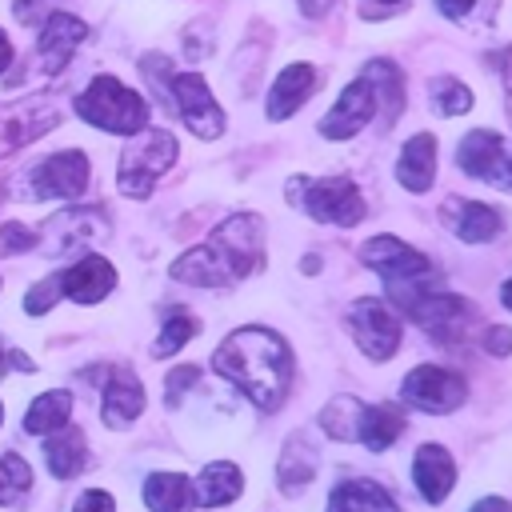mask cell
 <instances>
[{
    "mask_svg": "<svg viewBox=\"0 0 512 512\" xmlns=\"http://www.w3.org/2000/svg\"><path fill=\"white\" fill-rule=\"evenodd\" d=\"M484 348H488L492 356H508V352H512V328H504V324H500V328H488V332H484Z\"/></svg>",
    "mask_w": 512,
    "mask_h": 512,
    "instance_id": "obj_39",
    "label": "cell"
},
{
    "mask_svg": "<svg viewBox=\"0 0 512 512\" xmlns=\"http://www.w3.org/2000/svg\"><path fill=\"white\" fill-rule=\"evenodd\" d=\"M436 176V140L432 132H416L404 148H400V160H396V180L408 188V192H424Z\"/></svg>",
    "mask_w": 512,
    "mask_h": 512,
    "instance_id": "obj_22",
    "label": "cell"
},
{
    "mask_svg": "<svg viewBox=\"0 0 512 512\" xmlns=\"http://www.w3.org/2000/svg\"><path fill=\"white\" fill-rule=\"evenodd\" d=\"M68 416H72V392H68V388H52V392L36 396L32 408L24 412V432H32V436H52V432L68 428Z\"/></svg>",
    "mask_w": 512,
    "mask_h": 512,
    "instance_id": "obj_26",
    "label": "cell"
},
{
    "mask_svg": "<svg viewBox=\"0 0 512 512\" xmlns=\"http://www.w3.org/2000/svg\"><path fill=\"white\" fill-rule=\"evenodd\" d=\"M360 76L372 84L376 100L384 104V120L392 124V120H396V112L404 108V76H400V68H396V64H388V60H372Z\"/></svg>",
    "mask_w": 512,
    "mask_h": 512,
    "instance_id": "obj_29",
    "label": "cell"
},
{
    "mask_svg": "<svg viewBox=\"0 0 512 512\" xmlns=\"http://www.w3.org/2000/svg\"><path fill=\"white\" fill-rule=\"evenodd\" d=\"M412 480H416V492L428 500V504H440L452 484H456V464L448 456V448L440 444H420L416 460H412Z\"/></svg>",
    "mask_w": 512,
    "mask_h": 512,
    "instance_id": "obj_18",
    "label": "cell"
},
{
    "mask_svg": "<svg viewBox=\"0 0 512 512\" xmlns=\"http://www.w3.org/2000/svg\"><path fill=\"white\" fill-rule=\"evenodd\" d=\"M40 244V232L28 224H0V256H20Z\"/></svg>",
    "mask_w": 512,
    "mask_h": 512,
    "instance_id": "obj_35",
    "label": "cell"
},
{
    "mask_svg": "<svg viewBox=\"0 0 512 512\" xmlns=\"http://www.w3.org/2000/svg\"><path fill=\"white\" fill-rule=\"evenodd\" d=\"M472 512H512V504L504 496H484V500L472 504Z\"/></svg>",
    "mask_w": 512,
    "mask_h": 512,
    "instance_id": "obj_42",
    "label": "cell"
},
{
    "mask_svg": "<svg viewBox=\"0 0 512 512\" xmlns=\"http://www.w3.org/2000/svg\"><path fill=\"white\" fill-rule=\"evenodd\" d=\"M140 412H144V384L128 368H116L108 388H104V424L128 428Z\"/></svg>",
    "mask_w": 512,
    "mask_h": 512,
    "instance_id": "obj_21",
    "label": "cell"
},
{
    "mask_svg": "<svg viewBox=\"0 0 512 512\" xmlns=\"http://www.w3.org/2000/svg\"><path fill=\"white\" fill-rule=\"evenodd\" d=\"M192 380H200V368H192V364H184V368H176L168 376V408H176V400L192 388Z\"/></svg>",
    "mask_w": 512,
    "mask_h": 512,
    "instance_id": "obj_37",
    "label": "cell"
},
{
    "mask_svg": "<svg viewBox=\"0 0 512 512\" xmlns=\"http://www.w3.org/2000/svg\"><path fill=\"white\" fill-rule=\"evenodd\" d=\"M428 92H432V104H436L440 116H460V112L472 108V92H468V84H460V80H452V76L432 80Z\"/></svg>",
    "mask_w": 512,
    "mask_h": 512,
    "instance_id": "obj_34",
    "label": "cell"
},
{
    "mask_svg": "<svg viewBox=\"0 0 512 512\" xmlns=\"http://www.w3.org/2000/svg\"><path fill=\"white\" fill-rule=\"evenodd\" d=\"M84 36H88V28H84L80 16H72V12H52V16L44 20V32H40V68H44V72H60V68L72 60V52L84 44Z\"/></svg>",
    "mask_w": 512,
    "mask_h": 512,
    "instance_id": "obj_16",
    "label": "cell"
},
{
    "mask_svg": "<svg viewBox=\"0 0 512 512\" xmlns=\"http://www.w3.org/2000/svg\"><path fill=\"white\" fill-rule=\"evenodd\" d=\"M8 368H20V372H32L36 364H32L28 356H20V352H4V348H0V376H4Z\"/></svg>",
    "mask_w": 512,
    "mask_h": 512,
    "instance_id": "obj_41",
    "label": "cell"
},
{
    "mask_svg": "<svg viewBox=\"0 0 512 512\" xmlns=\"http://www.w3.org/2000/svg\"><path fill=\"white\" fill-rule=\"evenodd\" d=\"M28 196H60V200H76L88 188V156L84 152H56L44 156L32 172H28Z\"/></svg>",
    "mask_w": 512,
    "mask_h": 512,
    "instance_id": "obj_11",
    "label": "cell"
},
{
    "mask_svg": "<svg viewBox=\"0 0 512 512\" xmlns=\"http://www.w3.org/2000/svg\"><path fill=\"white\" fill-rule=\"evenodd\" d=\"M500 300H504V308H512V280L500 288Z\"/></svg>",
    "mask_w": 512,
    "mask_h": 512,
    "instance_id": "obj_46",
    "label": "cell"
},
{
    "mask_svg": "<svg viewBox=\"0 0 512 512\" xmlns=\"http://www.w3.org/2000/svg\"><path fill=\"white\" fill-rule=\"evenodd\" d=\"M240 488H244V476H240V468L228 464V460L204 464L200 476L192 480V496H196V504H204V508H224V504H232V500L240 496Z\"/></svg>",
    "mask_w": 512,
    "mask_h": 512,
    "instance_id": "obj_23",
    "label": "cell"
},
{
    "mask_svg": "<svg viewBox=\"0 0 512 512\" xmlns=\"http://www.w3.org/2000/svg\"><path fill=\"white\" fill-rule=\"evenodd\" d=\"M360 256H364L368 268H376L388 280V288H392V296L400 304H408L412 296H420L416 288H428V280H432V260L420 256L412 244H404L396 236H372L360 248Z\"/></svg>",
    "mask_w": 512,
    "mask_h": 512,
    "instance_id": "obj_5",
    "label": "cell"
},
{
    "mask_svg": "<svg viewBox=\"0 0 512 512\" xmlns=\"http://www.w3.org/2000/svg\"><path fill=\"white\" fill-rule=\"evenodd\" d=\"M312 88H316L312 64H288V68L272 80V92H268V120H288V116L308 100Z\"/></svg>",
    "mask_w": 512,
    "mask_h": 512,
    "instance_id": "obj_20",
    "label": "cell"
},
{
    "mask_svg": "<svg viewBox=\"0 0 512 512\" xmlns=\"http://www.w3.org/2000/svg\"><path fill=\"white\" fill-rule=\"evenodd\" d=\"M380 4H400V0H380Z\"/></svg>",
    "mask_w": 512,
    "mask_h": 512,
    "instance_id": "obj_47",
    "label": "cell"
},
{
    "mask_svg": "<svg viewBox=\"0 0 512 512\" xmlns=\"http://www.w3.org/2000/svg\"><path fill=\"white\" fill-rule=\"evenodd\" d=\"M212 368L232 380L260 412L280 408V400L288 396V380H292V352L288 344L268 332V328H236L212 356Z\"/></svg>",
    "mask_w": 512,
    "mask_h": 512,
    "instance_id": "obj_1",
    "label": "cell"
},
{
    "mask_svg": "<svg viewBox=\"0 0 512 512\" xmlns=\"http://www.w3.org/2000/svg\"><path fill=\"white\" fill-rule=\"evenodd\" d=\"M440 216H444V220L452 224V232H456L460 240H468V244H484V240H492V236L500 232V212L488 208V204H480V200H460V196H452V200H444Z\"/></svg>",
    "mask_w": 512,
    "mask_h": 512,
    "instance_id": "obj_19",
    "label": "cell"
},
{
    "mask_svg": "<svg viewBox=\"0 0 512 512\" xmlns=\"http://www.w3.org/2000/svg\"><path fill=\"white\" fill-rule=\"evenodd\" d=\"M472 4H476V0H436V8H440L448 20H464V16L472 12Z\"/></svg>",
    "mask_w": 512,
    "mask_h": 512,
    "instance_id": "obj_40",
    "label": "cell"
},
{
    "mask_svg": "<svg viewBox=\"0 0 512 512\" xmlns=\"http://www.w3.org/2000/svg\"><path fill=\"white\" fill-rule=\"evenodd\" d=\"M400 396H404V404H412L420 412H456L464 404L468 388L456 372H448L440 364H420L404 376Z\"/></svg>",
    "mask_w": 512,
    "mask_h": 512,
    "instance_id": "obj_7",
    "label": "cell"
},
{
    "mask_svg": "<svg viewBox=\"0 0 512 512\" xmlns=\"http://www.w3.org/2000/svg\"><path fill=\"white\" fill-rule=\"evenodd\" d=\"M168 92H172V104H176L184 128H192L196 136H208V140L224 132V112L212 100L208 80L200 72H176V76H168Z\"/></svg>",
    "mask_w": 512,
    "mask_h": 512,
    "instance_id": "obj_9",
    "label": "cell"
},
{
    "mask_svg": "<svg viewBox=\"0 0 512 512\" xmlns=\"http://www.w3.org/2000/svg\"><path fill=\"white\" fill-rule=\"evenodd\" d=\"M44 464L56 480H72L84 468V432L60 428V432L44 436Z\"/></svg>",
    "mask_w": 512,
    "mask_h": 512,
    "instance_id": "obj_27",
    "label": "cell"
},
{
    "mask_svg": "<svg viewBox=\"0 0 512 512\" xmlns=\"http://www.w3.org/2000/svg\"><path fill=\"white\" fill-rule=\"evenodd\" d=\"M376 108H380V100H376L372 84L360 76V80H352V84L336 96V104L328 108V116L320 120V136H324V140H348V136H356V132L376 116Z\"/></svg>",
    "mask_w": 512,
    "mask_h": 512,
    "instance_id": "obj_14",
    "label": "cell"
},
{
    "mask_svg": "<svg viewBox=\"0 0 512 512\" xmlns=\"http://www.w3.org/2000/svg\"><path fill=\"white\" fill-rule=\"evenodd\" d=\"M144 504L152 512H188L196 504L192 480L180 476V472H152L144 480Z\"/></svg>",
    "mask_w": 512,
    "mask_h": 512,
    "instance_id": "obj_25",
    "label": "cell"
},
{
    "mask_svg": "<svg viewBox=\"0 0 512 512\" xmlns=\"http://www.w3.org/2000/svg\"><path fill=\"white\" fill-rule=\"evenodd\" d=\"M196 332H200V320H196L188 308L168 312V316H164V328H160V336H156V344H152V356H172V352H180Z\"/></svg>",
    "mask_w": 512,
    "mask_h": 512,
    "instance_id": "obj_32",
    "label": "cell"
},
{
    "mask_svg": "<svg viewBox=\"0 0 512 512\" xmlns=\"http://www.w3.org/2000/svg\"><path fill=\"white\" fill-rule=\"evenodd\" d=\"M508 168H512V160H508Z\"/></svg>",
    "mask_w": 512,
    "mask_h": 512,
    "instance_id": "obj_49",
    "label": "cell"
},
{
    "mask_svg": "<svg viewBox=\"0 0 512 512\" xmlns=\"http://www.w3.org/2000/svg\"><path fill=\"white\" fill-rule=\"evenodd\" d=\"M404 312L412 320H420L436 340H460L472 324V304L464 296H452V292H432L424 288L420 296H412L404 304Z\"/></svg>",
    "mask_w": 512,
    "mask_h": 512,
    "instance_id": "obj_10",
    "label": "cell"
},
{
    "mask_svg": "<svg viewBox=\"0 0 512 512\" xmlns=\"http://www.w3.org/2000/svg\"><path fill=\"white\" fill-rule=\"evenodd\" d=\"M8 64H12V40H8L4 28H0V76L8 72Z\"/></svg>",
    "mask_w": 512,
    "mask_h": 512,
    "instance_id": "obj_44",
    "label": "cell"
},
{
    "mask_svg": "<svg viewBox=\"0 0 512 512\" xmlns=\"http://www.w3.org/2000/svg\"><path fill=\"white\" fill-rule=\"evenodd\" d=\"M456 164H460V172H468L476 180L512 188V168L504 160V140L492 128H472L456 148Z\"/></svg>",
    "mask_w": 512,
    "mask_h": 512,
    "instance_id": "obj_13",
    "label": "cell"
},
{
    "mask_svg": "<svg viewBox=\"0 0 512 512\" xmlns=\"http://www.w3.org/2000/svg\"><path fill=\"white\" fill-rule=\"evenodd\" d=\"M60 296H64V292H60V276H48V280H40V284L24 296V312H28V316H40V312H48Z\"/></svg>",
    "mask_w": 512,
    "mask_h": 512,
    "instance_id": "obj_36",
    "label": "cell"
},
{
    "mask_svg": "<svg viewBox=\"0 0 512 512\" xmlns=\"http://www.w3.org/2000/svg\"><path fill=\"white\" fill-rule=\"evenodd\" d=\"M76 116L100 132L136 136L140 128H148V100L140 92H132L128 84H120L116 76H96L76 96Z\"/></svg>",
    "mask_w": 512,
    "mask_h": 512,
    "instance_id": "obj_3",
    "label": "cell"
},
{
    "mask_svg": "<svg viewBox=\"0 0 512 512\" xmlns=\"http://www.w3.org/2000/svg\"><path fill=\"white\" fill-rule=\"evenodd\" d=\"M300 8H304V16H324L332 8V0H300Z\"/></svg>",
    "mask_w": 512,
    "mask_h": 512,
    "instance_id": "obj_43",
    "label": "cell"
},
{
    "mask_svg": "<svg viewBox=\"0 0 512 512\" xmlns=\"http://www.w3.org/2000/svg\"><path fill=\"white\" fill-rule=\"evenodd\" d=\"M28 488H32V468H28V460L16 456V452H4V456H0V504L12 508L16 500L28 496Z\"/></svg>",
    "mask_w": 512,
    "mask_h": 512,
    "instance_id": "obj_33",
    "label": "cell"
},
{
    "mask_svg": "<svg viewBox=\"0 0 512 512\" xmlns=\"http://www.w3.org/2000/svg\"><path fill=\"white\" fill-rule=\"evenodd\" d=\"M0 416H4V408H0Z\"/></svg>",
    "mask_w": 512,
    "mask_h": 512,
    "instance_id": "obj_48",
    "label": "cell"
},
{
    "mask_svg": "<svg viewBox=\"0 0 512 512\" xmlns=\"http://www.w3.org/2000/svg\"><path fill=\"white\" fill-rule=\"evenodd\" d=\"M360 412H364V404H360L356 396H336V400L320 412V428H324L328 436H336V440H356V432H360Z\"/></svg>",
    "mask_w": 512,
    "mask_h": 512,
    "instance_id": "obj_31",
    "label": "cell"
},
{
    "mask_svg": "<svg viewBox=\"0 0 512 512\" xmlns=\"http://www.w3.org/2000/svg\"><path fill=\"white\" fill-rule=\"evenodd\" d=\"M260 252H264V224L256 212H240V216H228L204 244L184 252L168 272L180 284L228 288L260 264Z\"/></svg>",
    "mask_w": 512,
    "mask_h": 512,
    "instance_id": "obj_2",
    "label": "cell"
},
{
    "mask_svg": "<svg viewBox=\"0 0 512 512\" xmlns=\"http://www.w3.org/2000/svg\"><path fill=\"white\" fill-rule=\"evenodd\" d=\"M48 228H52V236H56L60 248H80L84 240L104 236V212H100V208H88V212H64V216H56Z\"/></svg>",
    "mask_w": 512,
    "mask_h": 512,
    "instance_id": "obj_30",
    "label": "cell"
},
{
    "mask_svg": "<svg viewBox=\"0 0 512 512\" xmlns=\"http://www.w3.org/2000/svg\"><path fill=\"white\" fill-rule=\"evenodd\" d=\"M328 512H400L376 480H340L328 496Z\"/></svg>",
    "mask_w": 512,
    "mask_h": 512,
    "instance_id": "obj_24",
    "label": "cell"
},
{
    "mask_svg": "<svg viewBox=\"0 0 512 512\" xmlns=\"http://www.w3.org/2000/svg\"><path fill=\"white\" fill-rule=\"evenodd\" d=\"M116 288V268L104 256H80L72 268L60 272V292L76 304H96Z\"/></svg>",
    "mask_w": 512,
    "mask_h": 512,
    "instance_id": "obj_15",
    "label": "cell"
},
{
    "mask_svg": "<svg viewBox=\"0 0 512 512\" xmlns=\"http://www.w3.org/2000/svg\"><path fill=\"white\" fill-rule=\"evenodd\" d=\"M504 88H508V116H512V52L504 60Z\"/></svg>",
    "mask_w": 512,
    "mask_h": 512,
    "instance_id": "obj_45",
    "label": "cell"
},
{
    "mask_svg": "<svg viewBox=\"0 0 512 512\" xmlns=\"http://www.w3.org/2000/svg\"><path fill=\"white\" fill-rule=\"evenodd\" d=\"M316 464H320L316 444H312L304 432H292V436L284 440L280 456H276V480H280V492H284V496L304 492V488L312 484V476H316Z\"/></svg>",
    "mask_w": 512,
    "mask_h": 512,
    "instance_id": "obj_17",
    "label": "cell"
},
{
    "mask_svg": "<svg viewBox=\"0 0 512 512\" xmlns=\"http://www.w3.org/2000/svg\"><path fill=\"white\" fill-rule=\"evenodd\" d=\"M176 156H180V144L168 128H140L128 140V148L120 152V172H116L120 192L132 196V200L148 196L152 184L176 164Z\"/></svg>",
    "mask_w": 512,
    "mask_h": 512,
    "instance_id": "obj_4",
    "label": "cell"
},
{
    "mask_svg": "<svg viewBox=\"0 0 512 512\" xmlns=\"http://www.w3.org/2000/svg\"><path fill=\"white\" fill-rule=\"evenodd\" d=\"M76 512H116V500L104 488H88V492H80Z\"/></svg>",
    "mask_w": 512,
    "mask_h": 512,
    "instance_id": "obj_38",
    "label": "cell"
},
{
    "mask_svg": "<svg viewBox=\"0 0 512 512\" xmlns=\"http://www.w3.org/2000/svg\"><path fill=\"white\" fill-rule=\"evenodd\" d=\"M404 432V416L396 412V408H388V404H364V412H360V432H356V440L364 444V448H372V452H384V448H392V440Z\"/></svg>",
    "mask_w": 512,
    "mask_h": 512,
    "instance_id": "obj_28",
    "label": "cell"
},
{
    "mask_svg": "<svg viewBox=\"0 0 512 512\" xmlns=\"http://www.w3.org/2000/svg\"><path fill=\"white\" fill-rule=\"evenodd\" d=\"M60 124V108L56 100H44V96H28V100H12V104H0V160L24 144H32L36 136L52 132Z\"/></svg>",
    "mask_w": 512,
    "mask_h": 512,
    "instance_id": "obj_8",
    "label": "cell"
},
{
    "mask_svg": "<svg viewBox=\"0 0 512 512\" xmlns=\"http://www.w3.org/2000/svg\"><path fill=\"white\" fill-rule=\"evenodd\" d=\"M304 212L320 224H336V228H352L364 220V196L356 192L352 180L344 176H328V180H312L304 184V196H300Z\"/></svg>",
    "mask_w": 512,
    "mask_h": 512,
    "instance_id": "obj_6",
    "label": "cell"
},
{
    "mask_svg": "<svg viewBox=\"0 0 512 512\" xmlns=\"http://www.w3.org/2000/svg\"><path fill=\"white\" fill-rule=\"evenodd\" d=\"M348 324H352L356 344H360L372 360H388V356L400 348V320H396V312H388L380 300H356L352 312H348Z\"/></svg>",
    "mask_w": 512,
    "mask_h": 512,
    "instance_id": "obj_12",
    "label": "cell"
}]
</instances>
